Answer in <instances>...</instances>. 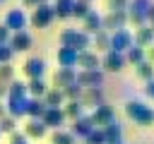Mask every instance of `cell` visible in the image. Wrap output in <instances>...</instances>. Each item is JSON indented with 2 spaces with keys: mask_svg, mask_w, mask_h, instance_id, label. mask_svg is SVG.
I'll return each instance as SVG.
<instances>
[{
  "mask_svg": "<svg viewBox=\"0 0 154 144\" xmlns=\"http://www.w3.org/2000/svg\"><path fill=\"white\" fill-rule=\"evenodd\" d=\"M26 103H29V91H26V84L24 82H17L12 79L7 84V115H12L14 120H19L22 115H26Z\"/></svg>",
  "mask_w": 154,
  "mask_h": 144,
  "instance_id": "6da1fadb",
  "label": "cell"
},
{
  "mask_svg": "<svg viewBox=\"0 0 154 144\" xmlns=\"http://www.w3.org/2000/svg\"><path fill=\"white\" fill-rule=\"evenodd\" d=\"M26 91H29V96H31V98H43V94L48 91V84H46L43 79H29Z\"/></svg>",
  "mask_w": 154,
  "mask_h": 144,
  "instance_id": "4316f807",
  "label": "cell"
},
{
  "mask_svg": "<svg viewBox=\"0 0 154 144\" xmlns=\"http://www.w3.org/2000/svg\"><path fill=\"white\" fill-rule=\"evenodd\" d=\"M108 10H128V0H108Z\"/></svg>",
  "mask_w": 154,
  "mask_h": 144,
  "instance_id": "60d3db41",
  "label": "cell"
},
{
  "mask_svg": "<svg viewBox=\"0 0 154 144\" xmlns=\"http://www.w3.org/2000/svg\"><path fill=\"white\" fill-rule=\"evenodd\" d=\"M5 115H7V108H5V103L0 101V118H5Z\"/></svg>",
  "mask_w": 154,
  "mask_h": 144,
  "instance_id": "7dc6e473",
  "label": "cell"
},
{
  "mask_svg": "<svg viewBox=\"0 0 154 144\" xmlns=\"http://www.w3.org/2000/svg\"><path fill=\"white\" fill-rule=\"evenodd\" d=\"M89 12H91V2H87V0H75L72 2V17L84 19Z\"/></svg>",
  "mask_w": 154,
  "mask_h": 144,
  "instance_id": "1f68e13d",
  "label": "cell"
},
{
  "mask_svg": "<svg viewBox=\"0 0 154 144\" xmlns=\"http://www.w3.org/2000/svg\"><path fill=\"white\" fill-rule=\"evenodd\" d=\"M12 130H17V120H14L12 115L0 118V134H10Z\"/></svg>",
  "mask_w": 154,
  "mask_h": 144,
  "instance_id": "d590c367",
  "label": "cell"
},
{
  "mask_svg": "<svg viewBox=\"0 0 154 144\" xmlns=\"http://www.w3.org/2000/svg\"><path fill=\"white\" fill-rule=\"evenodd\" d=\"M108 144H123V139H120V142H108Z\"/></svg>",
  "mask_w": 154,
  "mask_h": 144,
  "instance_id": "c3c4849f",
  "label": "cell"
},
{
  "mask_svg": "<svg viewBox=\"0 0 154 144\" xmlns=\"http://www.w3.org/2000/svg\"><path fill=\"white\" fill-rule=\"evenodd\" d=\"M79 103H82L84 108H96V106L106 103V101H103V89H101V86H89V89H82Z\"/></svg>",
  "mask_w": 154,
  "mask_h": 144,
  "instance_id": "4fadbf2b",
  "label": "cell"
},
{
  "mask_svg": "<svg viewBox=\"0 0 154 144\" xmlns=\"http://www.w3.org/2000/svg\"><path fill=\"white\" fill-rule=\"evenodd\" d=\"M125 26H128V14H125V10H108V12L101 17V29L108 31V34H113V31H118V29H125Z\"/></svg>",
  "mask_w": 154,
  "mask_h": 144,
  "instance_id": "8992f818",
  "label": "cell"
},
{
  "mask_svg": "<svg viewBox=\"0 0 154 144\" xmlns=\"http://www.w3.org/2000/svg\"><path fill=\"white\" fill-rule=\"evenodd\" d=\"M87 2H91V0H87Z\"/></svg>",
  "mask_w": 154,
  "mask_h": 144,
  "instance_id": "f907efd6",
  "label": "cell"
},
{
  "mask_svg": "<svg viewBox=\"0 0 154 144\" xmlns=\"http://www.w3.org/2000/svg\"><path fill=\"white\" fill-rule=\"evenodd\" d=\"M75 67H79V70H101V58L94 50H79Z\"/></svg>",
  "mask_w": 154,
  "mask_h": 144,
  "instance_id": "9a60e30c",
  "label": "cell"
},
{
  "mask_svg": "<svg viewBox=\"0 0 154 144\" xmlns=\"http://www.w3.org/2000/svg\"><path fill=\"white\" fill-rule=\"evenodd\" d=\"M91 130H94V120H91V115H87V113H84V115H79L77 120H72V125H70V132H72L77 139H79V137L84 139Z\"/></svg>",
  "mask_w": 154,
  "mask_h": 144,
  "instance_id": "ac0fdd59",
  "label": "cell"
},
{
  "mask_svg": "<svg viewBox=\"0 0 154 144\" xmlns=\"http://www.w3.org/2000/svg\"><path fill=\"white\" fill-rule=\"evenodd\" d=\"M132 43H135V46H140V48H149V46L154 43V29H152V26H147V24L137 26V29H135V34H132Z\"/></svg>",
  "mask_w": 154,
  "mask_h": 144,
  "instance_id": "d6986e66",
  "label": "cell"
},
{
  "mask_svg": "<svg viewBox=\"0 0 154 144\" xmlns=\"http://www.w3.org/2000/svg\"><path fill=\"white\" fill-rule=\"evenodd\" d=\"M60 46L72 48V50H89L91 48V36L84 34L82 29H65L60 31Z\"/></svg>",
  "mask_w": 154,
  "mask_h": 144,
  "instance_id": "3957f363",
  "label": "cell"
},
{
  "mask_svg": "<svg viewBox=\"0 0 154 144\" xmlns=\"http://www.w3.org/2000/svg\"><path fill=\"white\" fill-rule=\"evenodd\" d=\"M125 65H128L125 55L116 53V50H106V55L101 58V70H106V72H120Z\"/></svg>",
  "mask_w": 154,
  "mask_h": 144,
  "instance_id": "7c38bea8",
  "label": "cell"
},
{
  "mask_svg": "<svg viewBox=\"0 0 154 144\" xmlns=\"http://www.w3.org/2000/svg\"><path fill=\"white\" fill-rule=\"evenodd\" d=\"M75 77H77L75 67H58L55 74H53V86L55 89H65V86L75 84Z\"/></svg>",
  "mask_w": 154,
  "mask_h": 144,
  "instance_id": "e0dca14e",
  "label": "cell"
},
{
  "mask_svg": "<svg viewBox=\"0 0 154 144\" xmlns=\"http://www.w3.org/2000/svg\"><path fill=\"white\" fill-rule=\"evenodd\" d=\"M12 55H14V53L10 50V46H7V43H0V65H2V62H10Z\"/></svg>",
  "mask_w": 154,
  "mask_h": 144,
  "instance_id": "f35d334b",
  "label": "cell"
},
{
  "mask_svg": "<svg viewBox=\"0 0 154 144\" xmlns=\"http://www.w3.org/2000/svg\"><path fill=\"white\" fill-rule=\"evenodd\" d=\"M53 19H55V14H53L51 2H43V5H36V7L31 10L29 24H31L34 29H48V26L53 24Z\"/></svg>",
  "mask_w": 154,
  "mask_h": 144,
  "instance_id": "5b68a950",
  "label": "cell"
},
{
  "mask_svg": "<svg viewBox=\"0 0 154 144\" xmlns=\"http://www.w3.org/2000/svg\"><path fill=\"white\" fill-rule=\"evenodd\" d=\"M149 5H152V0H128V10H125L128 24H132L135 29L142 26V24H147V10H149Z\"/></svg>",
  "mask_w": 154,
  "mask_h": 144,
  "instance_id": "277c9868",
  "label": "cell"
},
{
  "mask_svg": "<svg viewBox=\"0 0 154 144\" xmlns=\"http://www.w3.org/2000/svg\"><path fill=\"white\" fill-rule=\"evenodd\" d=\"M101 132H103V137H106V144H108V142H120V139H123V125H120L118 120H111L108 125H103Z\"/></svg>",
  "mask_w": 154,
  "mask_h": 144,
  "instance_id": "603a6c76",
  "label": "cell"
},
{
  "mask_svg": "<svg viewBox=\"0 0 154 144\" xmlns=\"http://www.w3.org/2000/svg\"><path fill=\"white\" fill-rule=\"evenodd\" d=\"M2 98H7V84L0 82V101H2Z\"/></svg>",
  "mask_w": 154,
  "mask_h": 144,
  "instance_id": "bcb514c9",
  "label": "cell"
},
{
  "mask_svg": "<svg viewBox=\"0 0 154 144\" xmlns=\"http://www.w3.org/2000/svg\"><path fill=\"white\" fill-rule=\"evenodd\" d=\"M75 62H77V50L60 46L58 48V65L60 67H75Z\"/></svg>",
  "mask_w": 154,
  "mask_h": 144,
  "instance_id": "d4e9b609",
  "label": "cell"
},
{
  "mask_svg": "<svg viewBox=\"0 0 154 144\" xmlns=\"http://www.w3.org/2000/svg\"><path fill=\"white\" fill-rule=\"evenodd\" d=\"M51 144H77V137L70 130H53Z\"/></svg>",
  "mask_w": 154,
  "mask_h": 144,
  "instance_id": "f1b7e54d",
  "label": "cell"
},
{
  "mask_svg": "<svg viewBox=\"0 0 154 144\" xmlns=\"http://www.w3.org/2000/svg\"><path fill=\"white\" fill-rule=\"evenodd\" d=\"M91 46L96 48V50H108V31H96L94 36H91Z\"/></svg>",
  "mask_w": 154,
  "mask_h": 144,
  "instance_id": "d6a6232c",
  "label": "cell"
},
{
  "mask_svg": "<svg viewBox=\"0 0 154 144\" xmlns=\"http://www.w3.org/2000/svg\"><path fill=\"white\" fill-rule=\"evenodd\" d=\"M31 43H34V38H31L29 31H12L10 41H7V46H10L12 53H24V50L31 48Z\"/></svg>",
  "mask_w": 154,
  "mask_h": 144,
  "instance_id": "30bf717a",
  "label": "cell"
},
{
  "mask_svg": "<svg viewBox=\"0 0 154 144\" xmlns=\"http://www.w3.org/2000/svg\"><path fill=\"white\" fill-rule=\"evenodd\" d=\"M41 122L46 127H51V130H63V125H65L63 108H46V113L41 115Z\"/></svg>",
  "mask_w": 154,
  "mask_h": 144,
  "instance_id": "2e32d148",
  "label": "cell"
},
{
  "mask_svg": "<svg viewBox=\"0 0 154 144\" xmlns=\"http://www.w3.org/2000/svg\"><path fill=\"white\" fill-rule=\"evenodd\" d=\"M84 144H106V137H103L101 127H94V130L84 137Z\"/></svg>",
  "mask_w": 154,
  "mask_h": 144,
  "instance_id": "e575fe53",
  "label": "cell"
},
{
  "mask_svg": "<svg viewBox=\"0 0 154 144\" xmlns=\"http://www.w3.org/2000/svg\"><path fill=\"white\" fill-rule=\"evenodd\" d=\"M43 2H51V0H22V7H26V10H34L36 5H43Z\"/></svg>",
  "mask_w": 154,
  "mask_h": 144,
  "instance_id": "b9f144b4",
  "label": "cell"
},
{
  "mask_svg": "<svg viewBox=\"0 0 154 144\" xmlns=\"http://www.w3.org/2000/svg\"><path fill=\"white\" fill-rule=\"evenodd\" d=\"M12 79H14V67H12L10 62H2V65H0V82H2V84H10Z\"/></svg>",
  "mask_w": 154,
  "mask_h": 144,
  "instance_id": "8d00e7d4",
  "label": "cell"
},
{
  "mask_svg": "<svg viewBox=\"0 0 154 144\" xmlns=\"http://www.w3.org/2000/svg\"><path fill=\"white\" fill-rule=\"evenodd\" d=\"M43 103H46V108H63L65 96H63V91H60V89L48 86V91L43 94Z\"/></svg>",
  "mask_w": 154,
  "mask_h": 144,
  "instance_id": "7402d4cb",
  "label": "cell"
},
{
  "mask_svg": "<svg viewBox=\"0 0 154 144\" xmlns=\"http://www.w3.org/2000/svg\"><path fill=\"white\" fill-rule=\"evenodd\" d=\"M63 91V96H65V101H79V96H82V86L75 82V84H70V86H65V89H60Z\"/></svg>",
  "mask_w": 154,
  "mask_h": 144,
  "instance_id": "836d02e7",
  "label": "cell"
},
{
  "mask_svg": "<svg viewBox=\"0 0 154 144\" xmlns=\"http://www.w3.org/2000/svg\"><path fill=\"white\" fill-rule=\"evenodd\" d=\"M75 82L82 86V89H89V86H101L103 84V70H79Z\"/></svg>",
  "mask_w": 154,
  "mask_h": 144,
  "instance_id": "9c48e42d",
  "label": "cell"
},
{
  "mask_svg": "<svg viewBox=\"0 0 154 144\" xmlns=\"http://www.w3.org/2000/svg\"><path fill=\"white\" fill-rule=\"evenodd\" d=\"M130 46H132V31H128V29H118V31L108 34V50L125 53Z\"/></svg>",
  "mask_w": 154,
  "mask_h": 144,
  "instance_id": "ba28073f",
  "label": "cell"
},
{
  "mask_svg": "<svg viewBox=\"0 0 154 144\" xmlns=\"http://www.w3.org/2000/svg\"><path fill=\"white\" fill-rule=\"evenodd\" d=\"M82 22H84V24H82V31H84V34L94 36L96 31H101V14H99L96 10H91V12H89Z\"/></svg>",
  "mask_w": 154,
  "mask_h": 144,
  "instance_id": "44dd1931",
  "label": "cell"
},
{
  "mask_svg": "<svg viewBox=\"0 0 154 144\" xmlns=\"http://www.w3.org/2000/svg\"><path fill=\"white\" fill-rule=\"evenodd\" d=\"M123 55H125V62L137 65V62H142V60H144V48H140V46H135V43H132Z\"/></svg>",
  "mask_w": 154,
  "mask_h": 144,
  "instance_id": "f546056e",
  "label": "cell"
},
{
  "mask_svg": "<svg viewBox=\"0 0 154 144\" xmlns=\"http://www.w3.org/2000/svg\"><path fill=\"white\" fill-rule=\"evenodd\" d=\"M7 137H10V144H26V134L19 130H12Z\"/></svg>",
  "mask_w": 154,
  "mask_h": 144,
  "instance_id": "74e56055",
  "label": "cell"
},
{
  "mask_svg": "<svg viewBox=\"0 0 154 144\" xmlns=\"http://www.w3.org/2000/svg\"><path fill=\"white\" fill-rule=\"evenodd\" d=\"M46 132H48V127H46L38 118H31V120L24 125V134H26V139H43Z\"/></svg>",
  "mask_w": 154,
  "mask_h": 144,
  "instance_id": "ffe728a7",
  "label": "cell"
},
{
  "mask_svg": "<svg viewBox=\"0 0 154 144\" xmlns=\"http://www.w3.org/2000/svg\"><path fill=\"white\" fill-rule=\"evenodd\" d=\"M91 120H94V127H103V125H108L111 120H116V110H113L108 103H101V106L91 108Z\"/></svg>",
  "mask_w": 154,
  "mask_h": 144,
  "instance_id": "5bb4252c",
  "label": "cell"
},
{
  "mask_svg": "<svg viewBox=\"0 0 154 144\" xmlns=\"http://www.w3.org/2000/svg\"><path fill=\"white\" fill-rule=\"evenodd\" d=\"M72 2L75 0H53L51 7H53L55 19H70L72 17Z\"/></svg>",
  "mask_w": 154,
  "mask_h": 144,
  "instance_id": "cb8c5ba5",
  "label": "cell"
},
{
  "mask_svg": "<svg viewBox=\"0 0 154 144\" xmlns=\"http://www.w3.org/2000/svg\"><path fill=\"white\" fill-rule=\"evenodd\" d=\"M63 113H65V120H77L79 115H84V106L79 101H65Z\"/></svg>",
  "mask_w": 154,
  "mask_h": 144,
  "instance_id": "484cf974",
  "label": "cell"
},
{
  "mask_svg": "<svg viewBox=\"0 0 154 144\" xmlns=\"http://www.w3.org/2000/svg\"><path fill=\"white\" fill-rule=\"evenodd\" d=\"M22 72H24L29 79H43V74H46V60L38 58V55H34V58L24 60Z\"/></svg>",
  "mask_w": 154,
  "mask_h": 144,
  "instance_id": "8fae6325",
  "label": "cell"
},
{
  "mask_svg": "<svg viewBox=\"0 0 154 144\" xmlns=\"http://www.w3.org/2000/svg\"><path fill=\"white\" fill-rule=\"evenodd\" d=\"M144 58H147L149 62H154V43H152L149 48H144Z\"/></svg>",
  "mask_w": 154,
  "mask_h": 144,
  "instance_id": "f6af8a7d",
  "label": "cell"
},
{
  "mask_svg": "<svg viewBox=\"0 0 154 144\" xmlns=\"http://www.w3.org/2000/svg\"><path fill=\"white\" fill-rule=\"evenodd\" d=\"M10 34H12V31H10L5 24H0V43H7V41H10Z\"/></svg>",
  "mask_w": 154,
  "mask_h": 144,
  "instance_id": "7bdbcfd3",
  "label": "cell"
},
{
  "mask_svg": "<svg viewBox=\"0 0 154 144\" xmlns=\"http://www.w3.org/2000/svg\"><path fill=\"white\" fill-rule=\"evenodd\" d=\"M125 115H128L135 125H140V127H147V125L154 122L152 106H147L144 101H137V98H130V101L125 103Z\"/></svg>",
  "mask_w": 154,
  "mask_h": 144,
  "instance_id": "7a4b0ae2",
  "label": "cell"
},
{
  "mask_svg": "<svg viewBox=\"0 0 154 144\" xmlns=\"http://www.w3.org/2000/svg\"><path fill=\"white\" fill-rule=\"evenodd\" d=\"M10 31H26V24H29V17H26V12L22 10V7H12V10H7V14H5V22H2Z\"/></svg>",
  "mask_w": 154,
  "mask_h": 144,
  "instance_id": "52a82bcc",
  "label": "cell"
},
{
  "mask_svg": "<svg viewBox=\"0 0 154 144\" xmlns=\"http://www.w3.org/2000/svg\"><path fill=\"white\" fill-rule=\"evenodd\" d=\"M152 115H154V108H152Z\"/></svg>",
  "mask_w": 154,
  "mask_h": 144,
  "instance_id": "681fc988",
  "label": "cell"
},
{
  "mask_svg": "<svg viewBox=\"0 0 154 144\" xmlns=\"http://www.w3.org/2000/svg\"><path fill=\"white\" fill-rule=\"evenodd\" d=\"M46 113V103H43V98H31L29 96V103H26V115L29 118H38L41 120V115Z\"/></svg>",
  "mask_w": 154,
  "mask_h": 144,
  "instance_id": "83f0119b",
  "label": "cell"
},
{
  "mask_svg": "<svg viewBox=\"0 0 154 144\" xmlns=\"http://www.w3.org/2000/svg\"><path fill=\"white\" fill-rule=\"evenodd\" d=\"M0 2H2V0H0Z\"/></svg>",
  "mask_w": 154,
  "mask_h": 144,
  "instance_id": "816d5d0a",
  "label": "cell"
},
{
  "mask_svg": "<svg viewBox=\"0 0 154 144\" xmlns=\"http://www.w3.org/2000/svg\"><path fill=\"white\" fill-rule=\"evenodd\" d=\"M135 67H137V77H140V79H144V82H147V79H152V77H154V62H149L147 58H144L142 62H137Z\"/></svg>",
  "mask_w": 154,
  "mask_h": 144,
  "instance_id": "4dcf8cb0",
  "label": "cell"
},
{
  "mask_svg": "<svg viewBox=\"0 0 154 144\" xmlns=\"http://www.w3.org/2000/svg\"><path fill=\"white\" fill-rule=\"evenodd\" d=\"M147 26H152L154 29V2L149 5V10H147Z\"/></svg>",
  "mask_w": 154,
  "mask_h": 144,
  "instance_id": "ee69618b",
  "label": "cell"
},
{
  "mask_svg": "<svg viewBox=\"0 0 154 144\" xmlns=\"http://www.w3.org/2000/svg\"><path fill=\"white\" fill-rule=\"evenodd\" d=\"M144 96H147L149 101H154V77L144 82Z\"/></svg>",
  "mask_w": 154,
  "mask_h": 144,
  "instance_id": "ab89813d",
  "label": "cell"
}]
</instances>
